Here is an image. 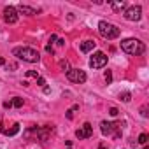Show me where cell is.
Listing matches in <instances>:
<instances>
[{"label": "cell", "instance_id": "1", "mask_svg": "<svg viewBox=\"0 0 149 149\" xmlns=\"http://www.w3.org/2000/svg\"><path fill=\"white\" fill-rule=\"evenodd\" d=\"M13 54L23 61H28V63H37L40 60L39 56V51L33 49V47H28V46H21V47H14L13 49Z\"/></svg>", "mask_w": 149, "mask_h": 149}, {"label": "cell", "instance_id": "2", "mask_svg": "<svg viewBox=\"0 0 149 149\" xmlns=\"http://www.w3.org/2000/svg\"><path fill=\"white\" fill-rule=\"evenodd\" d=\"M121 49L126 53V54H133V56H139L146 51V46L144 42H140L139 39H125L121 42Z\"/></svg>", "mask_w": 149, "mask_h": 149}, {"label": "cell", "instance_id": "3", "mask_svg": "<svg viewBox=\"0 0 149 149\" xmlns=\"http://www.w3.org/2000/svg\"><path fill=\"white\" fill-rule=\"evenodd\" d=\"M98 33H100L104 39L112 40V39H118V37H119L121 30H119L116 25L109 23V21H100V23H98Z\"/></svg>", "mask_w": 149, "mask_h": 149}, {"label": "cell", "instance_id": "4", "mask_svg": "<svg viewBox=\"0 0 149 149\" xmlns=\"http://www.w3.org/2000/svg\"><path fill=\"white\" fill-rule=\"evenodd\" d=\"M100 130L104 135L107 137H114V139H119L121 137V123H112V121H102L100 123Z\"/></svg>", "mask_w": 149, "mask_h": 149}, {"label": "cell", "instance_id": "5", "mask_svg": "<svg viewBox=\"0 0 149 149\" xmlns=\"http://www.w3.org/2000/svg\"><path fill=\"white\" fill-rule=\"evenodd\" d=\"M67 79L72 81V83H76V84H83L86 81V72L81 70V68H70L67 72Z\"/></svg>", "mask_w": 149, "mask_h": 149}, {"label": "cell", "instance_id": "6", "mask_svg": "<svg viewBox=\"0 0 149 149\" xmlns=\"http://www.w3.org/2000/svg\"><path fill=\"white\" fill-rule=\"evenodd\" d=\"M123 16H125L126 21H139L140 16H142V7L140 6H130V7L125 9Z\"/></svg>", "mask_w": 149, "mask_h": 149}, {"label": "cell", "instance_id": "7", "mask_svg": "<svg viewBox=\"0 0 149 149\" xmlns=\"http://www.w3.org/2000/svg\"><path fill=\"white\" fill-rule=\"evenodd\" d=\"M107 65V54L102 51H97L91 58H90V67L91 68H104Z\"/></svg>", "mask_w": 149, "mask_h": 149}, {"label": "cell", "instance_id": "8", "mask_svg": "<svg viewBox=\"0 0 149 149\" xmlns=\"http://www.w3.org/2000/svg\"><path fill=\"white\" fill-rule=\"evenodd\" d=\"M4 19H6V23L14 25V23L18 21V11H16V7L7 6V7L4 9Z\"/></svg>", "mask_w": 149, "mask_h": 149}, {"label": "cell", "instance_id": "9", "mask_svg": "<svg viewBox=\"0 0 149 149\" xmlns=\"http://www.w3.org/2000/svg\"><path fill=\"white\" fill-rule=\"evenodd\" d=\"M93 135V126L90 125V123H84L77 132H76V137L79 139V140H83V139H90Z\"/></svg>", "mask_w": 149, "mask_h": 149}, {"label": "cell", "instance_id": "10", "mask_svg": "<svg viewBox=\"0 0 149 149\" xmlns=\"http://www.w3.org/2000/svg\"><path fill=\"white\" fill-rule=\"evenodd\" d=\"M49 133H51V128H49V126H46V128H35V135H37L42 142H46V140L49 139Z\"/></svg>", "mask_w": 149, "mask_h": 149}, {"label": "cell", "instance_id": "11", "mask_svg": "<svg viewBox=\"0 0 149 149\" xmlns=\"http://www.w3.org/2000/svg\"><path fill=\"white\" fill-rule=\"evenodd\" d=\"M95 46H97L95 40H84V42H81V51L83 53H90V51L95 49Z\"/></svg>", "mask_w": 149, "mask_h": 149}, {"label": "cell", "instance_id": "12", "mask_svg": "<svg viewBox=\"0 0 149 149\" xmlns=\"http://www.w3.org/2000/svg\"><path fill=\"white\" fill-rule=\"evenodd\" d=\"M16 11H18V13H21V14H26V16H35V14H37V11H35V9H32V7H28V6H19Z\"/></svg>", "mask_w": 149, "mask_h": 149}, {"label": "cell", "instance_id": "13", "mask_svg": "<svg viewBox=\"0 0 149 149\" xmlns=\"http://www.w3.org/2000/svg\"><path fill=\"white\" fill-rule=\"evenodd\" d=\"M111 4V7L114 9V11H121V9H126V2H123V0H121V2H109Z\"/></svg>", "mask_w": 149, "mask_h": 149}, {"label": "cell", "instance_id": "14", "mask_svg": "<svg viewBox=\"0 0 149 149\" xmlns=\"http://www.w3.org/2000/svg\"><path fill=\"white\" fill-rule=\"evenodd\" d=\"M2 132H4V133H6V135H16V133H18V132H19V125H18V123H16V125H14V126H13V128H11V130H2Z\"/></svg>", "mask_w": 149, "mask_h": 149}, {"label": "cell", "instance_id": "15", "mask_svg": "<svg viewBox=\"0 0 149 149\" xmlns=\"http://www.w3.org/2000/svg\"><path fill=\"white\" fill-rule=\"evenodd\" d=\"M76 111H79V105H72V107L67 111V114H65L67 119H72V118H74V112H76Z\"/></svg>", "mask_w": 149, "mask_h": 149}, {"label": "cell", "instance_id": "16", "mask_svg": "<svg viewBox=\"0 0 149 149\" xmlns=\"http://www.w3.org/2000/svg\"><path fill=\"white\" fill-rule=\"evenodd\" d=\"M23 104H25V102H23V98H21V97H14V100L11 102V105H13V107H23Z\"/></svg>", "mask_w": 149, "mask_h": 149}, {"label": "cell", "instance_id": "17", "mask_svg": "<svg viewBox=\"0 0 149 149\" xmlns=\"http://www.w3.org/2000/svg\"><path fill=\"white\" fill-rule=\"evenodd\" d=\"M60 68H61L63 72H68V70H70V65H68V61H67V60H61V61H60Z\"/></svg>", "mask_w": 149, "mask_h": 149}, {"label": "cell", "instance_id": "18", "mask_svg": "<svg viewBox=\"0 0 149 149\" xmlns=\"http://www.w3.org/2000/svg\"><path fill=\"white\" fill-rule=\"evenodd\" d=\"M119 98H121L123 102H130V100H132V95H130L128 91H125V93H119Z\"/></svg>", "mask_w": 149, "mask_h": 149}, {"label": "cell", "instance_id": "19", "mask_svg": "<svg viewBox=\"0 0 149 149\" xmlns=\"http://www.w3.org/2000/svg\"><path fill=\"white\" fill-rule=\"evenodd\" d=\"M105 83H107V84H111V83H112V72H111V70H107V72H105Z\"/></svg>", "mask_w": 149, "mask_h": 149}, {"label": "cell", "instance_id": "20", "mask_svg": "<svg viewBox=\"0 0 149 149\" xmlns=\"http://www.w3.org/2000/svg\"><path fill=\"white\" fill-rule=\"evenodd\" d=\"M147 139H149V137H147V133H140V135H139V142H140V144H146V142H147Z\"/></svg>", "mask_w": 149, "mask_h": 149}, {"label": "cell", "instance_id": "21", "mask_svg": "<svg viewBox=\"0 0 149 149\" xmlns=\"http://www.w3.org/2000/svg\"><path fill=\"white\" fill-rule=\"evenodd\" d=\"M26 77H39V74H37L35 70H28V72H26Z\"/></svg>", "mask_w": 149, "mask_h": 149}, {"label": "cell", "instance_id": "22", "mask_svg": "<svg viewBox=\"0 0 149 149\" xmlns=\"http://www.w3.org/2000/svg\"><path fill=\"white\" fill-rule=\"evenodd\" d=\"M140 114H142V118H147V105L140 107Z\"/></svg>", "mask_w": 149, "mask_h": 149}, {"label": "cell", "instance_id": "23", "mask_svg": "<svg viewBox=\"0 0 149 149\" xmlns=\"http://www.w3.org/2000/svg\"><path fill=\"white\" fill-rule=\"evenodd\" d=\"M109 114H111V116H118V114H119V111H118L116 107H111V109H109Z\"/></svg>", "mask_w": 149, "mask_h": 149}, {"label": "cell", "instance_id": "24", "mask_svg": "<svg viewBox=\"0 0 149 149\" xmlns=\"http://www.w3.org/2000/svg\"><path fill=\"white\" fill-rule=\"evenodd\" d=\"M37 84H39V86H44V84H46V79H44V77H37Z\"/></svg>", "mask_w": 149, "mask_h": 149}, {"label": "cell", "instance_id": "25", "mask_svg": "<svg viewBox=\"0 0 149 149\" xmlns=\"http://www.w3.org/2000/svg\"><path fill=\"white\" fill-rule=\"evenodd\" d=\"M46 51H47V53H51V54H53V46H51V44H47V46H46Z\"/></svg>", "mask_w": 149, "mask_h": 149}, {"label": "cell", "instance_id": "26", "mask_svg": "<svg viewBox=\"0 0 149 149\" xmlns=\"http://www.w3.org/2000/svg\"><path fill=\"white\" fill-rule=\"evenodd\" d=\"M56 44H58V46H65V40H63V39H58V42H56Z\"/></svg>", "mask_w": 149, "mask_h": 149}, {"label": "cell", "instance_id": "27", "mask_svg": "<svg viewBox=\"0 0 149 149\" xmlns=\"http://www.w3.org/2000/svg\"><path fill=\"white\" fill-rule=\"evenodd\" d=\"M0 65H6V60L4 58H0Z\"/></svg>", "mask_w": 149, "mask_h": 149}, {"label": "cell", "instance_id": "28", "mask_svg": "<svg viewBox=\"0 0 149 149\" xmlns=\"http://www.w3.org/2000/svg\"><path fill=\"white\" fill-rule=\"evenodd\" d=\"M144 149H149V147H147V146H144Z\"/></svg>", "mask_w": 149, "mask_h": 149}, {"label": "cell", "instance_id": "29", "mask_svg": "<svg viewBox=\"0 0 149 149\" xmlns=\"http://www.w3.org/2000/svg\"><path fill=\"white\" fill-rule=\"evenodd\" d=\"M100 149H105V147H104V146H100Z\"/></svg>", "mask_w": 149, "mask_h": 149}]
</instances>
